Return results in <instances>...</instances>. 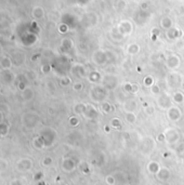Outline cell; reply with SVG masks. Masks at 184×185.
I'll return each mask as SVG.
<instances>
[{"mask_svg": "<svg viewBox=\"0 0 184 185\" xmlns=\"http://www.w3.org/2000/svg\"><path fill=\"white\" fill-rule=\"evenodd\" d=\"M157 141L158 142H164V141H166V134H159L157 138Z\"/></svg>", "mask_w": 184, "mask_h": 185, "instance_id": "11", "label": "cell"}, {"mask_svg": "<svg viewBox=\"0 0 184 185\" xmlns=\"http://www.w3.org/2000/svg\"><path fill=\"white\" fill-rule=\"evenodd\" d=\"M152 92H153V93H155V94H156V92H157V93H159V88H158L156 84H154L153 87H152Z\"/></svg>", "mask_w": 184, "mask_h": 185, "instance_id": "12", "label": "cell"}, {"mask_svg": "<svg viewBox=\"0 0 184 185\" xmlns=\"http://www.w3.org/2000/svg\"><path fill=\"white\" fill-rule=\"evenodd\" d=\"M160 24H161V27L165 28V29H170V28H172V20L170 19V17H168V16L162 17Z\"/></svg>", "mask_w": 184, "mask_h": 185, "instance_id": "4", "label": "cell"}, {"mask_svg": "<svg viewBox=\"0 0 184 185\" xmlns=\"http://www.w3.org/2000/svg\"><path fill=\"white\" fill-rule=\"evenodd\" d=\"M105 182H106V184L108 185H115V178L113 177V175H107L106 178H105Z\"/></svg>", "mask_w": 184, "mask_h": 185, "instance_id": "8", "label": "cell"}, {"mask_svg": "<svg viewBox=\"0 0 184 185\" xmlns=\"http://www.w3.org/2000/svg\"><path fill=\"white\" fill-rule=\"evenodd\" d=\"M126 118L128 122H134L135 121V116H134L133 114H127Z\"/></svg>", "mask_w": 184, "mask_h": 185, "instance_id": "9", "label": "cell"}, {"mask_svg": "<svg viewBox=\"0 0 184 185\" xmlns=\"http://www.w3.org/2000/svg\"><path fill=\"white\" fill-rule=\"evenodd\" d=\"M62 168L66 171V172H70L75 169V163H74L72 159L66 158L63 160V163H62Z\"/></svg>", "mask_w": 184, "mask_h": 185, "instance_id": "2", "label": "cell"}, {"mask_svg": "<svg viewBox=\"0 0 184 185\" xmlns=\"http://www.w3.org/2000/svg\"><path fill=\"white\" fill-rule=\"evenodd\" d=\"M62 185H65V184H62Z\"/></svg>", "mask_w": 184, "mask_h": 185, "instance_id": "14", "label": "cell"}, {"mask_svg": "<svg viewBox=\"0 0 184 185\" xmlns=\"http://www.w3.org/2000/svg\"><path fill=\"white\" fill-rule=\"evenodd\" d=\"M147 8H148V3H147V2H143V3L141 4V9H142V10H146Z\"/></svg>", "mask_w": 184, "mask_h": 185, "instance_id": "13", "label": "cell"}, {"mask_svg": "<svg viewBox=\"0 0 184 185\" xmlns=\"http://www.w3.org/2000/svg\"><path fill=\"white\" fill-rule=\"evenodd\" d=\"M173 100H174V102H176V103H182L184 100V96L182 93L178 92V93H176V94L173 95Z\"/></svg>", "mask_w": 184, "mask_h": 185, "instance_id": "5", "label": "cell"}, {"mask_svg": "<svg viewBox=\"0 0 184 185\" xmlns=\"http://www.w3.org/2000/svg\"><path fill=\"white\" fill-rule=\"evenodd\" d=\"M160 170V166H159V163H156V161H151L148 163L147 165V171L152 174H156L158 171Z\"/></svg>", "mask_w": 184, "mask_h": 185, "instance_id": "3", "label": "cell"}, {"mask_svg": "<svg viewBox=\"0 0 184 185\" xmlns=\"http://www.w3.org/2000/svg\"><path fill=\"white\" fill-rule=\"evenodd\" d=\"M155 175H156L157 180H159V181H161V182H165L170 178L171 172H170V170H169L168 168H165V167H164V168H160V170L158 171Z\"/></svg>", "mask_w": 184, "mask_h": 185, "instance_id": "1", "label": "cell"}, {"mask_svg": "<svg viewBox=\"0 0 184 185\" xmlns=\"http://www.w3.org/2000/svg\"><path fill=\"white\" fill-rule=\"evenodd\" d=\"M139 50H140V48L138 47V45H129V48H128V51H129V53H132V54L137 53Z\"/></svg>", "mask_w": 184, "mask_h": 185, "instance_id": "7", "label": "cell"}, {"mask_svg": "<svg viewBox=\"0 0 184 185\" xmlns=\"http://www.w3.org/2000/svg\"><path fill=\"white\" fill-rule=\"evenodd\" d=\"M167 35H168V37L170 38V39H174V38L176 37V35H178V30H176V28H170V29H168Z\"/></svg>", "mask_w": 184, "mask_h": 185, "instance_id": "6", "label": "cell"}, {"mask_svg": "<svg viewBox=\"0 0 184 185\" xmlns=\"http://www.w3.org/2000/svg\"><path fill=\"white\" fill-rule=\"evenodd\" d=\"M51 163H52V158L51 157H46L43 159V165L45 166H50Z\"/></svg>", "mask_w": 184, "mask_h": 185, "instance_id": "10", "label": "cell"}]
</instances>
